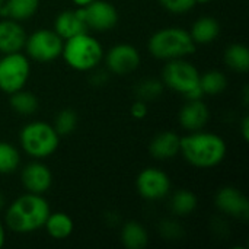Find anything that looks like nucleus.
<instances>
[{"mask_svg":"<svg viewBox=\"0 0 249 249\" xmlns=\"http://www.w3.org/2000/svg\"><path fill=\"white\" fill-rule=\"evenodd\" d=\"M19 143L28 156L41 160L57 150L60 136L51 124L45 121H32L20 130Z\"/></svg>","mask_w":249,"mask_h":249,"instance_id":"6","label":"nucleus"},{"mask_svg":"<svg viewBox=\"0 0 249 249\" xmlns=\"http://www.w3.org/2000/svg\"><path fill=\"white\" fill-rule=\"evenodd\" d=\"M181 137L174 131H162L156 134L149 146L150 155L158 160H169L179 153Z\"/></svg>","mask_w":249,"mask_h":249,"instance_id":"17","label":"nucleus"},{"mask_svg":"<svg viewBox=\"0 0 249 249\" xmlns=\"http://www.w3.org/2000/svg\"><path fill=\"white\" fill-rule=\"evenodd\" d=\"M31 74V61L22 51L3 54L0 58V90L13 93L25 88Z\"/></svg>","mask_w":249,"mask_h":249,"instance_id":"7","label":"nucleus"},{"mask_svg":"<svg viewBox=\"0 0 249 249\" xmlns=\"http://www.w3.org/2000/svg\"><path fill=\"white\" fill-rule=\"evenodd\" d=\"M61 55L70 69L76 71H90L102 61L104 48L95 36L85 32L66 39L63 42Z\"/></svg>","mask_w":249,"mask_h":249,"instance_id":"4","label":"nucleus"},{"mask_svg":"<svg viewBox=\"0 0 249 249\" xmlns=\"http://www.w3.org/2000/svg\"><path fill=\"white\" fill-rule=\"evenodd\" d=\"M105 64L108 70L118 76H125L133 73L140 64V54L136 47L130 44H117L104 54Z\"/></svg>","mask_w":249,"mask_h":249,"instance_id":"11","label":"nucleus"},{"mask_svg":"<svg viewBox=\"0 0 249 249\" xmlns=\"http://www.w3.org/2000/svg\"><path fill=\"white\" fill-rule=\"evenodd\" d=\"M241 131H242V136H244V140L248 142L249 140V117L245 115L241 121Z\"/></svg>","mask_w":249,"mask_h":249,"instance_id":"32","label":"nucleus"},{"mask_svg":"<svg viewBox=\"0 0 249 249\" xmlns=\"http://www.w3.org/2000/svg\"><path fill=\"white\" fill-rule=\"evenodd\" d=\"M88 29L96 32H107L118 22L117 9L105 0H93L85 7H79Z\"/></svg>","mask_w":249,"mask_h":249,"instance_id":"10","label":"nucleus"},{"mask_svg":"<svg viewBox=\"0 0 249 249\" xmlns=\"http://www.w3.org/2000/svg\"><path fill=\"white\" fill-rule=\"evenodd\" d=\"M162 82L171 90L185 96V99H203L200 71L185 58L166 61L162 70Z\"/></svg>","mask_w":249,"mask_h":249,"instance_id":"5","label":"nucleus"},{"mask_svg":"<svg viewBox=\"0 0 249 249\" xmlns=\"http://www.w3.org/2000/svg\"><path fill=\"white\" fill-rule=\"evenodd\" d=\"M54 31L63 41H66L71 36L88 32L89 29L82 18L80 9L77 7L74 10H64L58 13L54 20Z\"/></svg>","mask_w":249,"mask_h":249,"instance_id":"16","label":"nucleus"},{"mask_svg":"<svg viewBox=\"0 0 249 249\" xmlns=\"http://www.w3.org/2000/svg\"><path fill=\"white\" fill-rule=\"evenodd\" d=\"M163 82L156 79H146L137 86V96L142 101H152L155 98H159L163 92Z\"/></svg>","mask_w":249,"mask_h":249,"instance_id":"28","label":"nucleus"},{"mask_svg":"<svg viewBox=\"0 0 249 249\" xmlns=\"http://www.w3.org/2000/svg\"><path fill=\"white\" fill-rule=\"evenodd\" d=\"M226 142L214 133L198 130L181 137L179 153L191 166L200 169H210L220 165L226 158Z\"/></svg>","mask_w":249,"mask_h":249,"instance_id":"1","label":"nucleus"},{"mask_svg":"<svg viewBox=\"0 0 249 249\" xmlns=\"http://www.w3.org/2000/svg\"><path fill=\"white\" fill-rule=\"evenodd\" d=\"M209 121V108L203 99H187L179 111V124L187 131L203 130Z\"/></svg>","mask_w":249,"mask_h":249,"instance_id":"15","label":"nucleus"},{"mask_svg":"<svg viewBox=\"0 0 249 249\" xmlns=\"http://www.w3.org/2000/svg\"><path fill=\"white\" fill-rule=\"evenodd\" d=\"M44 229L53 239L63 241V239H67L73 233L74 223L69 214H66L63 212H55V213L48 214V217L44 223Z\"/></svg>","mask_w":249,"mask_h":249,"instance_id":"20","label":"nucleus"},{"mask_svg":"<svg viewBox=\"0 0 249 249\" xmlns=\"http://www.w3.org/2000/svg\"><path fill=\"white\" fill-rule=\"evenodd\" d=\"M188 32H190L193 41L196 42V45H207V44H212L213 41H216V38L219 36L220 25L214 18L203 16L193 23V26Z\"/></svg>","mask_w":249,"mask_h":249,"instance_id":"18","label":"nucleus"},{"mask_svg":"<svg viewBox=\"0 0 249 249\" xmlns=\"http://www.w3.org/2000/svg\"><path fill=\"white\" fill-rule=\"evenodd\" d=\"M26 32L20 22L4 18L0 20V53L10 54L22 51L26 42Z\"/></svg>","mask_w":249,"mask_h":249,"instance_id":"14","label":"nucleus"},{"mask_svg":"<svg viewBox=\"0 0 249 249\" xmlns=\"http://www.w3.org/2000/svg\"><path fill=\"white\" fill-rule=\"evenodd\" d=\"M3 4H4V0H0V9L3 7Z\"/></svg>","mask_w":249,"mask_h":249,"instance_id":"36","label":"nucleus"},{"mask_svg":"<svg viewBox=\"0 0 249 249\" xmlns=\"http://www.w3.org/2000/svg\"><path fill=\"white\" fill-rule=\"evenodd\" d=\"M63 39L53 29H38L26 36L23 50L28 58L38 63H50L61 55Z\"/></svg>","mask_w":249,"mask_h":249,"instance_id":"8","label":"nucleus"},{"mask_svg":"<svg viewBox=\"0 0 249 249\" xmlns=\"http://www.w3.org/2000/svg\"><path fill=\"white\" fill-rule=\"evenodd\" d=\"M130 112L134 118L137 120H142L147 115V105H146V101H142V99H137L131 108H130Z\"/></svg>","mask_w":249,"mask_h":249,"instance_id":"31","label":"nucleus"},{"mask_svg":"<svg viewBox=\"0 0 249 249\" xmlns=\"http://www.w3.org/2000/svg\"><path fill=\"white\" fill-rule=\"evenodd\" d=\"M20 182L26 193L44 196L53 184V174L47 165L39 160H35L28 163L22 169Z\"/></svg>","mask_w":249,"mask_h":249,"instance_id":"13","label":"nucleus"},{"mask_svg":"<svg viewBox=\"0 0 249 249\" xmlns=\"http://www.w3.org/2000/svg\"><path fill=\"white\" fill-rule=\"evenodd\" d=\"M160 233L166 239H177L181 236V228L172 220H163L160 223Z\"/></svg>","mask_w":249,"mask_h":249,"instance_id":"30","label":"nucleus"},{"mask_svg":"<svg viewBox=\"0 0 249 249\" xmlns=\"http://www.w3.org/2000/svg\"><path fill=\"white\" fill-rule=\"evenodd\" d=\"M216 207L226 216L247 220L249 217V201L247 196L235 187H223L214 197Z\"/></svg>","mask_w":249,"mask_h":249,"instance_id":"12","label":"nucleus"},{"mask_svg":"<svg viewBox=\"0 0 249 249\" xmlns=\"http://www.w3.org/2000/svg\"><path fill=\"white\" fill-rule=\"evenodd\" d=\"M50 213V204L42 196L26 193L7 207L4 222L12 232L32 233L44 228Z\"/></svg>","mask_w":249,"mask_h":249,"instance_id":"2","label":"nucleus"},{"mask_svg":"<svg viewBox=\"0 0 249 249\" xmlns=\"http://www.w3.org/2000/svg\"><path fill=\"white\" fill-rule=\"evenodd\" d=\"M196 42L193 41L190 32L187 29L178 26L162 28L156 31L147 42L149 53L163 61L185 58L196 53Z\"/></svg>","mask_w":249,"mask_h":249,"instance_id":"3","label":"nucleus"},{"mask_svg":"<svg viewBox=\"0 0 249 249\" xmlns=\"http://www.w3.org/2000/svg\"><path fill=\"white\" fill-rule=\"evenodd\" d=\"M20 156L18 149L6 142H0V174H12L18 169Z\"/></svg>","mask_w":249,"mask_h":249,"instance_id":"26","label":"nucleus"},{"mask_svg":"<svg viewBox=\"0 0 249 249\" xmlns=\"http://www.w3.org/2000/svg\"><path fill=\"white\" fill-rule=\"evenodd\" d=\"M171 212L175 216L184 217L191 214L197 209V197L190 190H178L171 197Z\"/></svg>","mask_w":249,"mask_h":249,"instance_id":"23","label":"nucleus"},{"mask_svg":"<svg viewBox=\"0 0 249 249\" xmlns=\"http://www.w3.org/2000/svg\"><path fill=\"white\" fill-rule=\"evenodd\" d=\"M163 9L171 13H187L197 4L196 0H158Z\"/></svg>","mask_w":249,"mask_h":249,"instance_id":"29","label":"nucleus"},{"mask_svg":"<svg viewBox=\"0 0 249 249\" xmlns=\"http://www.w3.org/2000/svg\"><path fill=\"white\" fill-rule=\"evenodd\" d=\"M39 9V0H4L0 9V16L18 22L31 19Z\"/></svg>","mask_w":249,"mask_h":249,"instance_id":"19","label":"nucleus"},{"mask_svg":"<svg viewBox=\"0 0 249 249\" xmlns=\"http://www.w3.org/2000/svg\"><path fill=\"white\" fill-rule=\"evenodd\" d=\"M77 7H85V6H88L89 3H92L93 0H71Z\"/></svg>","mask_w":249,"mask_h":249,"instance_id":"34","label":"nucleus"},{"mask_svg":"<svg viewBox=\"0 0 249 249\" xmlns=\"http://www.w3.org/2000/svg\"><path fill=\"white\" fill-rule=\"evenodd\" d=\"M121 242L127 249H143L147 247L149 235L139 222H127L121 229Z\"/></svg>","mask_w":249,"mask_h":249,"instance_id":"21","label":"nucleus"},{"mask_svg":"<svg viewBox=\"0 0 249 249\" xmlns=\"http://www.w3.org/2000/svg\"><path fill=\"white\" fill-rule=\"evenodd\" d=\"M77 125V115L74 111L71 109H61L54 121V130L57 131V134L61 137L64 136H70Z\"/></svg>","mask_w":249,"mask_h":249,"instance_id":"27","label":"nucleus"},{"mask_svg":"<svg viewBox=\"0 0 249 249\" xmlns=\"http://www.w3.org/2000/svg\"><path fill=\"white\" fill-rule=\"evenodd\" d=\"M225 63L229 69L239 73L249 70V50L244 44H231L225 50Z\"/></svg>","mask_w":249,"mask_h":249,"instance_id":"22","label":"nucleus"},{"mask_svg":"<svg viewBox=\"0 0 249 249\" xmlns=\"http://www.w3.org/2000/svg\"><path fill=\"white\" fill-rule=\"evenodd\" d=\"M136 188L140 197L144 200H162L171 193V179L168 174L160 169L146 168L139 174L136 179Z\"/></svg>","mask_w":249,"mask_h":249,"instance_id":"9","label":"nucleus"},{"mask_svg":"<svg viewBox=\"0 0 249 249\" xmlns=\"http://www.w3.org/2000/svg\"><path fill=\"white\" fill-rule=\"evenodd\" d=\"M4 207V197H3V194L0 193V210Z\"/></svg>","mask_w":249,"mask_h":249,"instance_id":"35","label":"nucleus"},{"mask_svg":"<svg viewBox=\"0 0 249 249\" xmlns=\"http://www.w3.org/2000/svg\"><path fill=\"white\" fill-rule=\"evenodd\" d=\"M9 104L12 109L20 115H32L38 109V98L28 90H18L10 93Z\"/></svg>","mask_w":249,"mask_h":249,"instance_id":"25","label":"nucleus"},{"mask_svg":"<svg viewBox=\"0 0 249 249\" xmlns=\"http://www.w3.org/2000/svg\"><path fill=\"white\" fill-rule=\"evenodd\" d=\"M228 86L226 74L220 70H209L206 73H200V88L203 95H219Z\"/></svg>","mask_w":249,"mask_h":249,"instance_id":"24","label":"nucleus"},{"mask_svg":"<svg viewBox=\"0 0 249 249\" xmlns=\"http://www.w3.org/2000/svg\"><path fill=\"white\" fill-rule=\"evenodd\" d=\"M4 241H6V233H4V226H3V222L0 220V248L4 245Z\"/></svg>","mask_w":249,"mask_h":249,"instance_id":"33","label":"nucleus"}]
</instances>
